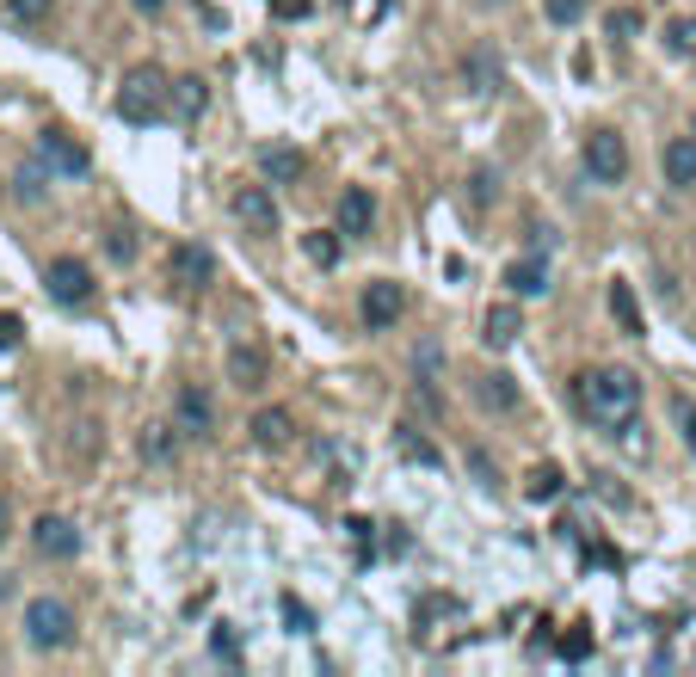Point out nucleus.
<instances>
[{
  "mask_svg": "<svg viewBox=\"0 0 696 677\" xmlns=\"http://www.w3.org/2000/svg\"><path fill=\"white\" fill-rule=\"evenodd\" d=\"M666 186H672V191H690V186H696V136L666 142Z\"/></svg>",
  "mask_w": 696,
  "mask_h": 677,
  "instance_id": "obj_18",
  "label": "nucleus"
},
{
  "mask_svg": "<svg viewBox=\"0 0 696 677\" xmlns=\"http://www.w3.org/2000/svg\"><path fill=\"white\" fill-rule=\"evenodd\" d=\"M13 191H19V203H38V198H43V155H38V160H26V167H19Z\"/></svg>",
  "mask_w": 696,
  "mask_h": 677,
  "instance_id": "obj_28",
  "label": "nucleus"
},
{
  "mask_svg": "<svg viewBox=\"0 0 696 677\" xmlns=\"http://www.w3.org/2000/svg\"><path fill=\"white\" fill-rule=\"evenodd\" d=\"M259 167H266V179H278V186H296L308 160L296 155V148H259Z\"/></svg>",
  "mask_w": 696,
  "mask_h": 677,
  "instance_id": "obj_22",
  "label": "nucleus"
},
{
  "mask_svg": "<svg viewBox=\"0 0 696 677\" xmlns=\"http://www.w3.org/2000/svg\"><path fill=\"white\" fill-rule=\"evenodd\" d=\"M469 468H475V480H481V487H494V468H487L481 450H469Z\"/></svg>",
  "mask_w": 696,
  "mask_h": 677,
  "instance_id": "obj_39",
  "label": "nucleus"
},
{
  "mask_svg": "<svg viewBox=\"0 0 696 677\" xmlns=\"http://www.w3.org/2000/svg\"><path fill=\"white\" fill-rule=\"evenodd\" d=\"M561 487H567V480H561V468H555V462H536V468H530V475H524V492H530V499H536V505H549V499H561Z\"/></svg>",
  "mask_w": 696,
  "mask_h": 677,
  "instance_id": "obj_23",
  "label": "nucleus"
},
{
  "mask_svg": "<svg viewBox=\"0 0 696 677\" xmlns=\"http://www.w3.org/2000/svg\"><path fill=\"white\" fill-rule=\"evenodd\" d=\"M678 438H684V450L696 456V400H678Z\"/></svg>",
  "mask_w": 696,
  "mask_h": 677,
  "instance_id": "obj_34",
  "label": "nucleus"
},
{
  "mask_svg": "<svg viewBox=\"0 0 696 677\" xmlns=\"http://www.w3.org/2000/svg\"><path fill=\"white\" fill-rule=\"evenodd\" d=\"M604 31H610V38H616V43H629V38H635V31H642V13H635V7H616V13H610V19H604Z\"/></svg>",
  "mask_w": 696,
  "mask_h": 677,
  "instance_id": "obj_30",
  "label": "nucleus"
},
{
  "mask_svg": "<svg viewBox=\"0 0 696 677\" xmlns=\"http://www.w3.org/2000/svg\"><path fill=\"white\" fill-rule=\"evenodd\" d=\"M38 155H43V167L62 173V179H87V173H93V155H87L74 136H62V130H43L38 136Z\"/></svg>",
  "mask_w": 696,
  "mask_h": 677,
  "instance_id": "obj_8",
  "label": "nucleus"
},
{
  "mask_svg": "<svg viewBox=\"0 0 696 677\" xmlns=\"http://www.w3.org/2000/svg\"><path fill=\"white\" fill-rule=\"evenodd\" d=\"M19 339H26V320H19V315H0V351H19Z\"/></svg>",
  "mask_w": 696,
  "mask_h": 677,
  "instance_id": "obj_35",
  "label": "nucleus"
},
{
  "mask_svg": "<svg viewBox=\"0 0 696 677\" xmlns=\"http://www.w3.org/2000/svg\"><path fill=\"white\" fill-rule=\"evenodd\" d=\"M26 640L38 653H62L74 640V610L62 598H31L26 604Z\"/></svg>",
  "mask_w": 696,
  "mask_h": 677,
  "instance_id": "obj_3",
  "label": "nucleus"
},
{
  "mask_svg": "<svg viewBox=\"0 0 696 677\" xmlns=\"http://www.w3.org/2000/svg\"><path fill=\"white\" fill-rule=\"evenodd\" d=\"M43 290H50V302H62V308H87L93 302V266H87V259H50Z\"/></svg>",
  "mask_w": 696,
  "mask_h": 677,
  "instance_id": "obj_5",
  "label": "nucleus"
},
{
  "mask_svg": "<svg viewBox=\"0 0 696 677\" xmlns=\"http://www.w3.org/2000/svg\"><path fill=\"white\" fill-rule=\"evenodd\" d=\"M167 93H173V80L161 74V68H130L118 87V118L123 123H161L167 118Z\"/></svg>",
  "mask_w": 696,
  "mask_h": 677,
  "instance_id": "obj_2",
  "label": "nucleus"
},
{
  "mask_svg": "<svg viewBox=\"0 0 696 677\" xmlns=\"http://www.w3.org/2000/svg\"><path fill=\"white\" fill-rule=\"evenodd\" d=\"M414 370H419V395H431V382H438V370H444V351L431 346V339L414 351Z\"/></svg>",
  "mask_w": 696,
  "mask_h": 677,
  "instance_id": "obj_27",
  "label": "nucleus"
},
{
  "mask_svg": "<svg viewBox=\"0 0 696 677\" xmlns=\"http://www.w3.org/2000/svg\"><path fill=\"white\" fill-rule=\"evenodd\" d=\"M56 13V0H7V19H13V26H43V19Z\"/></svg>",
  "mask_w": 696,
  "mask_h": 677,
  "instance_id": "obj_26",
  "label": "nucleus"
},
{
  "mask_svg": "<svg viewBox=\"0 0 696 677\" xmlns=\"http://www.w3.org/2000/svg\"><path fill=\"white\" fill-rule=\"evenodd\" d=\"M228 382L241 388H266V351L259 346H247V339H235V346H228Z\"/></svg>",
  "mask_w": 696,
  "mask_h": 677,
  "instance_id": "obj_15",
  "label": "nucleus"
},
{
  "mask_svg": "<svg viewBox=\"0 0 696 677\" xmlns=\"http://www.w3.org/2000/svg\"><path fill=\"white\" fill-rule=\"evenodd\" d=\"M7 536H13V530H7V499H0V542H7Z\"/></svg>",
  "mask_w": 696,
  "mask_h": 677,
  "instance_id": "obj_41",
  "label": "nucleus"
},
{
  "mask_svg": "<svg viewBox=\"0 0 696 677\" xmlns=\"http://www.w3.org/2000/svg\"><path fill=\"white\" fill-rule=\"evenodd\" d=\"M586 7L591 0H549V19L555 26H574V19H586Z\"/></svg>",
  "mask_w": 696,
  "mask_h": 677,
  "instance_id": "obj_33",
  "label": "nucleus"
},
{
  "mask_svg": "<svg viewBox=\"0 0 696 677\" xmlns=\"http://www.w3.org/2000/svg\"><path fill=\"white\" fill-rule=\"evenodd\" d=\"M130 7H136V13H161L167 0H130Z\"/></svg>",
  "mask_w": 696,
  "mask_h": 677,
  "instance_id": "obj_40",
  "label": "nucleus"
},
{
  "mask_svg": "<svg viewBox=\"0 0 696 677\" xmlns=\"http://www.w3.org/2000/svg\"><path fill=\"white\" fill-rule=\"evenodd\" d=\"M284 623H290L296 635H302V628H315V616H308V610H302V604H296V598H284Z\"/></svg>",
  "mask_w": 696,
  "mask_h": 677,
  "instance_id": "obj_38",
  "label": "nucleus"
},
{
  "mask_svg": "<svg viewBox=\"0 0 696 677\" xmlns=\"http://www.w3.org/2000/svg\"><path fill=\"white\" fill-rule=\"evenodd\" d=\"M690 136H696V118H690Z\"/></svg>",
  "mask_w": 696,
  "mask_h": 677,
  "instance_id": "obj_42",
  "label": "nucleus"
},
{
  "mask_svg": "<svg viewBox=\"0 0 696 677\" xmlns=\"http://www.w3.org/2000/svg\"><path fill=\"white\" fill-rule=\"evenodd\" d=\"M106 247H111V259H123V266L136 259V240H130V228H111V235H106Z\"/></svg>",
  "mask_w": 696,
  "mask_h": 677,
  "instance_id": "obj_36",
  "label": "nucleus"
},
{
  "mask_svg": "<svg viewBox=\"0 0 696 677\" xmlns=\"http://www.w3.org/2000/svg\"><path fill=\"white\" fill-rule=\"evenodd\" d=\"M574 400L604 438H629L635 419H642V382L629 370H586L574 382Z\"/></svg>",
  "mask_w": 696,
  "mask_h": 677,
  "instance_id": "obj_1",
  "label": "nucleus"
},
{
  "mask_svg": "<svg viewBox=\"0 0 696 677\" xmlns=\"http://www.w3.org/2000/svg\"><path fill=\"white\" fill-rule=\"evenodd\" d=\"M358 315H364V327H370V332H395V320L407 315V290L395 278H370V283H364Z\"/></svg>",
  "mask_w": 696,
  "mask_h": 677,
  "instance_id": "obj_6",
  "label": "nucleus"
},
{
  "mask_svg": "<svg viewBox=\"0 0 696 677\" xmlns=\"http://www.w3.org/2000/svg\"><path fill=\"white\" fill-rule=\"evenodd\" d=\"M179 438H186V431H179V426H148L136 450H142V462L167 468V462H173V456H179Z\"/></svg>",
  "mask_w": 696,
  "mask_h": 677,
  "instance_id": "obj_20",
  "label": "nucleus"
},
{
  "mask_svg": "<svg viewBox=\"0 0 696 677\" xmlns=\"http://www.w3.org/2000/svg\"><path fill=\"white\" fill-rule=\"evenodd\" d=\"M210 278H216L210 247H198V240H179V247L167 252V283H173V290H203Z\"/></svg>",
  "mask_w": 696,
  "mask_h": 677,
  "instance_id": "obj_7",
  "label": "nucleus"
},
{
  "mask_svg": "<svg viewBox=\"0 0 696 677\" xmlns=\"http://www.w3.org/2000/svg\"><path fill=\"white\" fill-rule=\"evenodd\" d=\"M173 426L186 431V438H203V431H216V400L203 395L198 382H186L173 395Z\"/></svg>",
  "mask_w": 696,
  "mask_h": 677,
  "instance_id": "obj_12",
  "label": "nucleus"
},
{
  "mask_svg": "<svg viewBox=\"0 0 696 677\" xmlns=\"http://www.w3.org/2000/svg\"><path fill=\"white\" fill-rule=\"evenodd\" d=\"M518 332H524V320H518V296H511V302H499V308H487V320H481V339H487V351H506V346H518Z\"/></svg>",
  "mask_w": 696,
  "mask_h": 677,
  "instance_id": "obj_17",
  "label": "nucleus"
},
{
  "mask_svg": "<svg viewBox=\"0 0 696 677\" xmlns=\"http://www.w3.org/2000/svg\"><path fill=\"white\" fill-rule=\"evenodd\" d=\"M31 548H38L43 560H74L81 555V530L68 518H50V511H43V518L31 524Z\"/></svg>",
  "mask_w": 696,
  "mask_h": 677,
  "instance_id": "obj_11",
  "label": "nucleus"
},
{
  "mask_svg": "<svg viewBox=\"0 0 696 677\" xmlns=\"http://www.w3.org/2000/svg\"><path fill=\"white\" fill-rule=\"evenodd\" d=\"M610 320L629 332V339H642V308H635V290H629V283H610Z\"/></svg>",
  "mask_w": 696,
  "mask_h": 677,
  "instance_id": "obj_24",
  "label": "nucleus"
},
{
  "mask_svg": "<svg viewBox=\"0 0 696 677\" xmlns=\"http://www.w3.org/2000/svg\"><path fill=\"white\" fill-rule=\"evenodd\" d=\"M666 50L672 56H696V19H672V26H666Z\"/></svg>",
  "mask_w": 696,
  "mask_h": 677,
  "instance_id": "obj_29",
  "label": "nucleus"
},
{
  "mask_svg": "<svg viewBox=\"0 0 696 677\" xmlns=\"http://www.w3.org/2000/svg\"><path fill=\"white\" fill-rule=\"evenodd\" d=\"M586 173L598 179V186H623V179H629V142L616 130H591L586 136Z\"/></svg>",
  "mask_w": 696,
  "mask_h": 677,
  "instance_id": "obj_4",
  "label": "nucleus"
},
{
  "mask_svg": "<svg viewBox=\"0 0 696 677\" xmlns=\"http://www.w3.org/2000/svg\"><path fill=\"white\" fill-rule=\"evenodd\" d=\"M203 106H210V87H203L198 74H179L173 93H167V118H173V123H198Z\"/></svg>",
  "mask_w": 696,
  "mask_h": 677,
  "instance_id": "obj_13",
  "label": "nucleus"
},
{
  "mask_svg": "<svg viewBox=\"0 0 696 677\" xmlns=\"http://www.w3.org/2000/svg\"><path fill=\"white\" fill-rule=\"evenodd\" d=\"M395 450H401V456H407V462H419V468H438V462H444V456H438V450H431V444H426V438H419V431H414V426H401V431H395Z\"/></svg>",
  "mask_w": 696,
  "mask_h": 677,
  "instance_id": "obj_25",
  "label": "nucleus"
},
{
  "mask_svg": "<svg viewBox=\"0 0 696 677\" xmlns=\"http://www.w3.org/2000/svg\"><path fill=\"white\" fill-rule=\"evenodd\" d=\"M302 247H308V259H315V266H339V235H308Z\"/></svg>",
  "mask_w": 696,
  "mask_h": 677,
  "instance_id": "obj_31",
  "label": "nucleus"
},
{
  "mask_svg": "<svg viewBox=\"0 0 696 677\" xmlns=\"http://www.w3.org/2000/svg\"><path fill=\"white\" fill-rule=\"evenodd\" d=\"M499 283H506V290L518 296V302H536V296H549V252L536 247V252H524V259H511Z\"/></svg>",
  "mask_w": 696,
  "mask_h": 677,
  "instance_id": "obj_9",
  "label": "nucleus"
},
{
  "mask_svg": "<svg viewBox=\"0 0 696 677\" xmlns=\"http://www.w3.org/2000/svg\"><path fill=\"white\" fill-rule=\"evenodd\" d=\"M463 80H469L475 93H499V87H506V62H499L487 43H475V50L463 56Z\"/></svg>",
  "mask_w": 696,
  "mask_h": 677,
  "instance_id": "obj_14",
  "label": "nucleus"
},
{
  "mask_svg": "<svg viewBox=\"0 0 696 677\" xmlns=\"http://www.w3.org/2000/svg\"><path fill=\"white\" fill-rule=\"evenodd\" d=\"M494 198H499V179H494V173H487V167H481V173L469 179V203H475V210H487V203H494Z\"/></svg>",
  "mask_w": 696,
  "mask_h": 677,
  "instance_id": "obj_32",
  "label": "nucleus"
},
{
  "mask_svg": "<svg viewBox=\"0 0 696 677\" xmlns=\"http://www.w3.org/2000/svg\"><path fill=\"white\" fill-rule=\"evenodd\" d=\"M475 400H481L487 412H511V407H518V382H511L506 370H494V376L475 382Z\"/></svg>",
  "mask_w": 696,
  "mask_h": 677,
  "instance_id": "obj_21",
  "label": "nucleus"
},
{
  "mask_svg": "<svg viewBox=\"0 0 696 677\" xmlns=\"http://www.w3.org/2000/svg\"><path fill=\"white\" fill-rule=\"evenodd\" d=\"M376 222V198L364 186H346V198H339V235L346 240H364Z\"/></svg>",
  "mask_w": 696,
  "mask_h": 677,
  "instance_id": "obj_16",
  "label": "nucleus"
},
{
  "mask_svg": "<svg viewBox=\"0 0 696 677\" xmlns=\"http://www.w3.org/2000/svg\"><path fill=\"white\" fill-rule=\"evenodd\" d=\"M228 210H235L241 228H253V235H278V203H271L266 186H241L235 198H228Z\"/></svg>",
  "mask_w": 696,
  "mask_h": 677,
  "instance_id": "obj_10",
  "label": "nucleus"
},
{
  "mask_svg": "<svg viewBox=\"0 0 696 677\" xmlns=\"http://www.w3.org/2000/svg\"><path fill=\"white\" fill-rule=\"evenodd\" d=\"M591 653V628H574V635L561 640V659H586Z\"/></svg>",
  "mask_w": 696,
  "mask_h": 677,
  "instance_id": "obj_37",
  "label": "nucleus"
},
{
  "mask_svg": "<svg viewBox=\"0 0 696 677\" xmlns=\"http://www.w3.org/2000/svg\"><path fill=\"white\" fill-rule=\"evenodd\" d=\"M247 431H253L259 450H284V444H290V412H284V407H259Z\"/></svg>",
  "mask_w": 696,
  "mask_h": 677,
  "instance_id": "obj_19",
  "label": "nucleus"
}]
</instances>
